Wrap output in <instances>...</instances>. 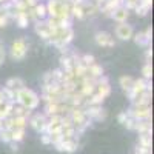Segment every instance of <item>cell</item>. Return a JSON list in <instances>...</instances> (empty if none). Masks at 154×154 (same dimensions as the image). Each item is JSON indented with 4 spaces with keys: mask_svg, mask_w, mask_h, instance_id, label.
I'll return each instance as SVG.
<instances>
[{
    "mask_svg": "<svg viewBox=\"0 0 154 154\" xmlns=\"http://www.w3.org/2000/svg\"><path fill=\"white\" fill-rule=\"evenodd\" d=\"M116 35H117L120 40H131L133 35H134V29H133L131 25H128L126 22L117 23V26H116Z\"/></svg>",
    "mask_w": 154,
    "mask_h": 154,
    "instance_id": "obj_6",
    "label": "cell"
},
{
    "mask_svg": "<svg viewBox=\"0 0 154 154\" xmlns=\"http://www.w3.org/2000/svg\"><path fill=\"white\" fill-rule=\"evenodd\" d=\"M151 145H152L151 134H139V146H143V148H151Z\"/></svg>",
    "mask_w": 154,
    "mask_h": 154,
    "instance_id": "obj_24",
    "label": "cell"
},
{
    "mask_svg": "<svg viewBox=\"0 0 154 154\" xmlns=\"http://www.w3.org/2000/svg\"><path fill=\"white\" fill-rule=\"evenodd\" d=\"M117 119H119V122H120V123L123 125V123L126 122V119H128V112H126V111H123V112H120Z\"/></svg>",
    "mask_w": 154,
    "mask_h": 154,
    "instance_id": "obj_33",
    "label": "cell"
},
{
    "mask_svg": "<svg viewBox=\"0 0 154 154\" xmlns=\"http://www.w3.org/2000/svg\"><path fill=\"white\" fill-rule=\"evenodd\" d=\"M5 86H6L8 89H11V91L17 93V91H20V89L25 88V82L20 79V77H11V79L6 80Z\"/></svg>",
    "mask_w": 154,
    "mask_h": 154,
    "instance_id": "obj_13",
    "label": "cell"
},
{
    "mask_svg": "<svg viewBox=\"0 0 154 154\" xmlns=\"http://www.w3.org/2000/svg\"><path fill=\"white\" fill-rule=\"evenodd\" d=\"M133 131H137L139 134H151L152 133L151 120H136Z\"/></svg>",
    "mask_w": 154,
    "mask_h": 154,
    "instance_id": "obj_12",
    "label": "cell"
},
{
    "mask_svg": "<svg viewBox=\"0 0 154 154\" xmlns=\"http://www.w3.org/2000/svg\"><path fill=\"white\" fill-rule=\"evenodd\" d=\"M46 123H48V117H46L43 112H37V114L31 116V119H29L31 128H32L35 133H38V134H43L45 133Z\"/></svg>",
    "mask_w": 154,
    "mask_h": 154,
    "instance_id": "obj_3",
    "label": "cell"
},
{
    "mask_svg": "<svg viewBox=\"0 0 154 154\" xmlns=\"http://www.w3.org/2000/svg\"><path fill=\"white\" fill-rule=\"evenodd\" d=\"M23 2L28 5V8H34V6L38 3V0H23Z\"/></svg>",
    "mask_w": 154,
    "mask_h": 154,
    "instance_id": "obj_34",
    "label": "cell"
},
{
    "mask_svg": "<svg viewBox=\"0 0 154 154\" xmlns=\"http://www.w3.org/2000/svg\"><path fill=\"white\" fill-rule=\"evenodd\" d=\"M126 112L134 120H151V106H133Z\"/></svg>",
    "mask_w": 154,
    "mask_h": 154,
    "instance_id": "obj_4",
    "label": "cell"
},
{
    "mask_svg": "<svg viewBox=\"0 0 154 154\" xmlns=\"http://www.w3.org/2000/svg\"><path fill=\"white\" fill-rule=\"evenodd\" d=\"M142 74H143L142 79H145V80H151V75H152V68H151V63H149V62H146V63H145V66L142 68Z\"/></svg>",
    "mask_w": 154,
    "mask_h": 154,
    "instance_id": "obj_27",
    "label": "cell"
},
{
    "mask_svg": "<svg viewBox=\"0 0 154 154\" xmlns=\"http://www.w3.org/2000/svg\"><path fill=\"white\" fill-rule=\"evenodd\" d=\"M128 16H130V11L125 9L123 6H119L117 9H114L111 14H109V17L112 20H116L117 23H125L128 20Z\"/></svg>",
    "mask_w": 154,
    "mask_h": 154,
    "instance_id": "obj_11",
    "label": "cell"
},
{
    "mask_svg": "<svg viewBox=\"0 0 154 154\" xmlns=\"http://www.w3.org/2000/svg\"><path fill=\"white\" fill-rule=\"evenodd\" d=\"M43 114L46 117H51V116H59V103H46Z\"/></svg>",
    "mask_w": 154,
    "mask_h": 154,
    "instance_id": "obj_22",
    "label": "cell"
},
{
    "mask_svg": "<svg viewBox=\"0 0 154 154\" xmlns=\"http://www.w3.org/2000/svg\"><path fill=\"white\" fill-rule=\"evenodd\" d=\"M96 93L100 96V97H108L109 94H111V86L109 85H102V86H97L96 88Z\"/></svg>",
    "mask_w": 154,
    "mask_h": 154,
    "instance_id": "obj_26",
    "label": "cell"
},
{
    "mask_svg": "<svg viewBox=\"0 0 154 154\" xmlns=\"http://www.w3.org/2000/svg\"><path fill=\"white\" fill-rule=\"evenodd\" d=\"M12 117H25V119H29V117H31V111L16 103L14 106H12Z\"/></svg>",
    "mask_w": 154,
    "mask_h": 154,
    "instance_id": "obj_14",
    "label": "cell"
},
{
    "mask_svg": "<svg viewBox=\"0 0 154 154\" xmlns=\"http://www.w3.org/2000/svg\"><path fill=\"white\" fill-rule=\"evenodd\" d=\"M0 140H2L3 143H9V142H12L11 140V131H8V130H0Z\"/></svg>",
    "mask_w": 154,
    "mask_h": 154,
    "instance_id": "obj_29",
    "label": "cell"
},
{
    "mask_svg": "<svg viewBox=\"0 0 154 154\" xmlns=\"http://www.w3.org/2000/svg\"><path fill=\"white\" fill-rule=\"evenodd\" d=\"M94 40H96V43H97L99 46H103V48H112V46L116 45V42L112 40L111 34L106 32V31H99V32H96Z\"/></svg>",
    "mask_w": 154,
    "mask_h": 154,
    "instance_id": "obj_7",
    "label": "cell"
},
{
    "mask_svg": "<svg viewBox=\"0 0 154 154\" xmlns=\"http://www.w3.org/2000/svg\"><path fill=\"white\" fill-rule=\"evenodd\" d=\"M0 91H2V99H3V102H8V103H16V93H14V91L8 89L6 86H3Z\"/></svg>",
    "mask_w": 154,
    "mask_h": 154,
    "instance_id": "obj_20",
    "label": "cell"
},
{
    "mask_svg": "<svg viewBox=\"0 0 154 154\" xmlns=\"http://www.w3.org/2000/svg\"><path fill=\"white\" fill-rule=\"evenodd\" d=\"M38 102H40L38 94H35L32 89H29L26 86L16 93V103L23 106V108H26V109H29V111H32V109H35L38 106Z\"/></svg>",
    "mask_w": 154,
    "mask_h": 154,
    "instance_id": "obj_1",
    "label": "cell"
},
{
    "mask_svg": "<svg viewBox=\"0 0 154 154\" xmlns=\"http://www.w3.org/2000/svg\"><path fill=\"white\" fill-rule=\"evenodd\" d=\"M46 6V12L49 17H59L60 11H62V2L60 0H48Z\"/></svg>",
    "mask_w": 154,
    "mask_h": 154,
    "instance_id": "obj_10",
    "label": "cell"
},
{
    "mask_svg": "<svg viewBox=\"0 0 154 154\" xmlns=\"http://www.w3.org/2000/svg\"><path fill=\"white\" fill-rule=\"evenodd\" d=\"M3 62H5V49L3 46H0V65H3Z\"/></svg>",
    "mask_w": 154,
    "mask_h": 154,
    "instance_id": "obj_36",
    "label": "cell"
},
{
    "mask_svg": "<svg viewBox=\"0 0 154 154\" xmlns=\"http://www.w3.org/2000/svg\"><path fill=\"white\" fill-rule=\"evenodd\" d=\"M151 35H152L151 28H146V31H143V32L134 34L133 38H134L136 45H139V46H149V43H151Z\"/></svg>",
    "mask_w": 154,
    "mask_h": 154,
    "instance_id": "obj_8",
    "label": "cell"
},
{
    "mask_svg": "<svg viewBox=\"0 0 154 154\" xmlns=\"http://www.w3.org/2000/svg\"><path fill=\"white\" fill-rule=\"evenodd\" d=\"M71 17H75V19H83L85 14H83V9H82V5H74L71 6Z\"/></svg>",
    "mask_w": 154,
    "mask_h": 154,
    "instance_id": "obj_25",
    "label": "cell"
},
{
    "mask_svg": "<svg viewBox=\"0 0 154 154\" xmlns=\"http://www.w3.org/2000/svg\"><path fill=\"white\" fill-rule=\"evenodd\" d=\"M88 75L93 77V79H99V77L103 75V68L99 63H93L91 66H88Z\"/></svg>",
    "mask_w": 154,
    "mask_h": 154,
    "instance_id": "obj_16",
    "label": "cell"
},
{
    "mask_svg": "<svg viewBox=\"0 0 154 154\" xmlns=\"http://www.w3.org/2000/svg\"><path fill=\"white\" fill-rule=\"evenodd\" d=\"M134 154H151V148H143V146H136V152Z\"/></svg>",
    "mask_w": 154,
    "mask_h": 154,
    "instance_id": "obj_31",
    "label": "cell"
},
{
    "mask_svg": "<svg viewBox=\"0 0 154 154\" xmlns=\"http://www.w3.org/2000/svg\"><path fill=\"white\" fill-rule=\"evenodd\" d=\"M71 2H72L74 5H83L85 2H88V0H71Z\"/></svg>",
    "mask_w": 154,
    "mask_h": 154,
    "instance_id": "obj_40",
    "label": "cell"
},
{
    "mask_svg": "<svg viewBox=\"0 0 154 154\" xmlns=\"http://www.w3.org/2000/svg\"><path fill=\"white\" fill-rule=\"evenodd\" d=\"M56 82L54 80V75H53V71H48L43 74V85H49V83H53Z\"/></svg>",
    "mask_w": 154,
    "mask_h": 154,
    "instance_id": "obj_30",
    "label": "cell"
},
{
    "mask_svg": "<svg viewBox=\"0 0 154 154\" xmlns=\"http://www.w3.org/2000/svg\"><path fill=\"white\" fill-rule=\"evenodd\" d=\"M16 23L19 25V28H26L28 23H29V19L26 16V12H17L16 14Z\"/></svg>",
    "mask_w": 154,
    "mask_h": 154,
    "instance_id": "obj_21",
    "label": "cell"
},
{
    "mask_svg": "<svg viewBox=\"0 0 154 154\" xmlns=\"http://www.w3.org/2000/svg\"><path fill=\"white\" fill-rule=\"evenodd\" d=\"M82 63L85 66H91L93 63H96V57L93 54H82Z\"/></svg>",
    "mask_w": 154,
    "mask_h": 154,
    "instance_id": "obj_28",
    "label": "cell"
},
{
    "mask_svg": "<svg viewBox=\"0 0 154 154\" xmlns=\"http://www.w3.org/2000/svg\"><path fill=\"white\" fill-rule=\"evenodd\" d=\"M54 146L60 152H69L71 154V152H75L79 149V139H63L59 143H56Z\"/></svg>",
    "mask_w": 154,
    "mask_h": 154,
    "instance_id": "obj_5",
    "label": "cell"
},
{
    "mask_svg": "<svg viewBox=\"0 0 154 154\" xmlns=\"http://www.w3.org/2000/svg\"><path fill=\"white\" fill-rule=\"evenodd\" d=\"M40 140H42V143L43 145H51V137L48 136V134H40Z\"/></svg>",
    "mask_w": 154,
    "mask_h": 154,
    "instance_id": "obj_32",
    "label": "cell"
},
{
    "mask_svg": "<svg viewBox=\"0 0 154 154\" xmlns=\"http://www.w3.org/2000/svg\"><path fill=\"white\" fill-rule=\"evenodd\" d=\"M32 9H34V14H35V19H37V20H45V19L48 17L45 3H37Z\"/></svg>",
    "mask_w": 154,
    "mask_h": 154,
    "instance_id": "obj_17",
    "label": "cell"
},
{
    "mask_svg": "<svg viewBox=\"0 0 154 154\" xmlns=\"http://www.w3.org/2000/svg\"><path fill=\"white\" fill-rule=\"evenodd\" d=\"M60 69L63 72H72L74 65H72L69 56H60Z\"/></svg>",
    "mask_w": 154,
    "mask_h": 154,
    "instance_id": "obj_15",
    "label": "cell"
},
{
    "mask_svg": "<svg viewBox=\"0 0 154 154\" xmlns=\"http://www.w3.org/2000/svg\"><path fill=\"white\" fill-rule=\"evenodd\" d=\"M35 32L40 35V38H43V40L46 42L48 38L51 37V29H49V26L46 25V22L45 20H37L35 22Z\"/></svg>",
    "mask_w": 154,
    "mask_h": 154,
    "instance_id": "obj_9",
    "label": "cell"
},
{
    "mask_svg": "<svg viewBox=\"0 0 154 154\" xmlns=\"http://www.w3.org/2000/svg\"><path fill=\"white\" fill-rule=\"evenodd\" d=\"M105 2H106V0H93V3H96V5H97V8H100Z\"/></svg>",
    "mask_w": 154,
    "mask_h": 154,
    "instance_id": "obj_39",
    "label": "cell"
},
{
    "mask_svg": "<svg viewBox=\"0 0 154 154\" xmlns=\"http://www.w3.org/2000/svg\"><path fill=\"white\" fill-rule=\"evenodd\" d=\"M82 9H83V14H85V16H94L96 12H99L97 5L93 3V2H89V0L82 5Z\"/></svg>",
    "mask_w": 154,
    "mask_h": 154,
    "instance_id": "obj_19",
    "label": "cell"
},
{
    "mask_svg": "<svg viewBox=\"0 0 154 154\" xmlns=\"http://www.w3.org/2000/svg\"><path fill=\"white\" fill-rule=\"evenodd\" d=\"M133 83H134V79L131 75H122L119 79V85H120V88L123 89L125 93L130 91V89L133 88Z\"/></svg>",
    "mask_w": 154,
    "mask_h": 154,
    "instance_id": "obj_18",
    "label": "cell"
},
{
    "mask_svg": "<svg viewBox=\"0 0 154 154\" xmlns=\"http://www.w3.org/2000/svg\"><path fill=\"white\" fill-rule=\"evenodd\" d=\"M0 46H3V42L2 40H0Z\"/></svg>",
    "mask_w": 154,
    "mask_h": 154,
    "instance_id": "obj_41",
    "label": "cell"
},
{
    "mask_svg": "<svg viewBox=\"0 0 154 154\" xmlns=\"http://www.w3.org/2000/svg\"><path fill=\"white\" fill-rule=\"evenodd\" d=\"M151 56H152V51H151V48H148L146 49V62H149V63H151Z\"/></svg>",
    "mask_w": 154,
    "mask_h": 154,
    "instance_id": "obj_38",
    "label": "cell"
},
{
    "mask_svg": "<svg viewBox=\"0 0 154 154\" xmlns=\"http://www.w3.org/2000/svg\"><path fill=\"white\" fill-rule=\"evenodd\" d=\"M26 53H28V45H26V42H25V38H19V40H16L14 43H12V46H11V57L14 60L25 59Z\"/></svg>",
    "mask_w": 154,
    "mask_h": 154,
    "instance_id": "obj_2",
    "label": "cell"
},
{
    "mask_svg": "<svg viewBox=\"0 0 154 154\" xmlns=\"http://www.w3.org/2000/svg\"><path fill=\"white\" fill-rule=\"evenodd\" d=\"M23 137H25V128H17V130L11 131V140H12V142L19 143V142L23 140Z\"/></svg>",
    "mask_w": 154,
    "mask_h": 154,
    "instance_id": "obj_23",
    "label": "cell"
},
{
    "mask_svg": "<svg viewBox=\"0 0 154 154\" xmlns=\"http://www.w3.org/2000/svg\"><path fill=\"white\" fill-rule=\"evenodd\" d=\"M8 145L11 146V151H12V152H17V151H19V143H16V142H9Z\"/></svg>",
    "mask_w": 154,
    "mask_h": 154,
    "instance_id": "obj_35",
    "label": "cell"
},
{
    "mask_svg": "<svg viewBox=\"0 0 154 154\" xmlns=\"http://www.w3.org/2000/svg\"><path fill=\"white\" fill-rule=\"evenodd\" d=\"M8 22H9V19H8V17H0V28H5Z\"/></svg>",
    "mask_w": 154,
    "mask_h": 154,
    "instance_id": "obj_37",
    "label": "cell"
}]
</instances>
